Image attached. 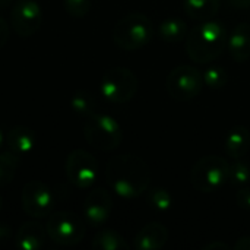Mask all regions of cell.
<instances>
[{"label": "cell", "mask_w": 250, "mask_h": 250, "mask_svg": "<svg viewBox=\"0 0 250 250\" xmlns=\"http://www.w3.org/2000/svg\"><path fill=\"white\" fill-rule=\"evenodd\" d=\"M35 132L22 125L12 127L4 138L7 149L16 154L19 158L32 152V149L35 148Z\"/></svg>", "instance_id": "9a60e30c"}, {"label": "cell", "mask_w": 250, "mask_h": 250, "mask_svg": "<svg viewBox=\"0 0 250 250\" xmlns=\"http://www.w3.org/2000/svg\"><path fill=\"white\" fill-rule=\"evenodd\" d=\"M64 170L67 180L73 186L79 189H88L97 180L98 161L91 152L85 149H75L67 155Z\"/></svg>", "instance_id": "9c48e42d"}, {"label": "cell", "mask_w": 250, "mask_h": 250, "mask_svg": "<svg viewBox=\"0 0 250 250\" xmlns=\"http://www.w3.org/2000/svg\"><path fill=\"white\" fill-rule=\"evenodd\" d=\"M18 163H19V157L12 151L7 149L4 152H0V188L9 185L13 180L16 174Z\"/></svg>", "instance_id": "7402d4cb"}, {"label": "cell", "mask_w": 250, "mask_h": 250, "mask_svg": "<svg viewBox=\"0 0 250 250\" xmlns=\"http://www.w3.org/2000/svg\"><path fill=\"white\" fill-rule=\"evenodd\" d=\"M92 248L98 250H127L130 245L114 230H101L92 239Z\"/></svg>", "instance_id": "ffe728a7"}, {"label": "cell", "mask_w": 250, "mask_h": 250, "mask_svg": "<svg viewBox=\"0 0 250 250\" xmlns=\"http://www.w3.org/2000/svg\"><path fill=\"white\" fill-rule=\"evenodd\" d=\"M1 207H3V198H1V195H0V211H1Z\"/></svg>", "instance_id": "e575fe53"}, {"label": "cell", "mask_w": 250, "mask_h": 250, "mask_svg": "<svg viewBox=\"0 0 250 250\" xmlns=\"http://www.w3.org/2000/svg\"><path fill=\"white\" fill-rule=\"evenodd\" d=\"M155 35L152 21L142 13H130L117 21L113 28L114 44L126 51L141 50L148 45Z\"/></svg>", "instance_id": "3957f363"}, {"label": "cell", "mask_w": 250, "mask_h": 250, "mask_svg": "<svg viewBox=\"0 0 250 250\" xmlns=\"http://www.w3.org/2000/svg\"><path fill=\"white\" fill-rule=\"evenodd\" d=\"M3 142H4V138H3V133H1V130H0V148H1V145H3Z\"/></svg>", "instance_id": "836d02e7"}, {"label": "cell", "mask_w": 250, "mask_h": 250, "mask_svg": "<svg viewBox=\"0 0 250 250\" xmlns=\"http://www.w3.org/2000/svg\"><path fill=\"white\" fill-rule=\"evenodd\" d=\"M9 34H10L9 25H7V22L0 16V50L6 45V42H7V40H9Z\"/></svg>", "instance_id": "83f0119b"}, {"label": "cell", "mask_w": 250, "mask_h": 250, "mask_svg": "<svg viewBox=\"0 0 250 250\" xmlns=\"http://www.w3.org/2000/svg\"><path fill=\"white\" fill-rule=\"evenodd\" d=\"M229 168L230 163L220 155L202 157L192 168V186L201 193L218 192L229 182Z\"/></svg>", "instance_id": "5b68a950"}, {"label": "cell", "mask_w": 250, "mask_h": 250, "mask_svg": "<svg viewBox=\"0 0 250 250\" xmlns=\"http://www.w3.org/2000/svg\"><path fill=\"white\" fill-rule=\"evenodd\" d=\"M229 6L233 9H249L250 0H227Z\"/></svg>", "instance_id": "1f68e13d"}, {"label": "cell", "mask_w": 250, "mask_h": 250, "mask_svg": "<svg viewBox=\"0 0 250 250\" xmlns=\"http://www.w3.org/2000/svg\"><path fill=\"white\" fill-rule=\"evenodd\" d=\"M202 249L204 250H229V249H233V246L227 245L226 242H209V243L204 245V246H202Z\"/></svg>", "instance_id": "f546056e"}, {"label": "cell", "mask_w": 250, "mask_h": 250, "mask_svg": "<svg viewBox=\"0 0 250 250\" xmlns=\"http://www.w3.org/2000/svg\"><path fill=\"white\" fill-rule=\"evenodd\" d=\"M204 83L211 89H221L229 82V73L223 66L209 64L204 72Z\"/></svg>", "instance_id": "603a6c76"}, {"label": "cell", "mask_w": 250, "mask_h": 250, "mask_svg": "<svg viewBox=\"0 0 250 250\" xmlns=\"http://www.w3.org/2000/svg\"><path fill=\"white\" fill-rule=\"evenodd\" d=\"M13 0H0V9H6L12 4Z\"/></svg>", "instance_id": "d6a6232c"}, {"label": "cell", "mask_w": 250, "mask_h": 250, "mask_svg": "<svg viewBox=\"0 0 250 250\" xmlns=\"http://www.w3.org/2000/svg\"><path fill=\"white\" fill-rule=\"evenodd\" d=\"M146 201H148V205L154 211H158V212H166L173 205L170 192L163 188H155V189L149 190L146 193Z\"/></svg>", "instance_id": "cb8c5ba5"}, {"label": "cell", "mask_w": 250, "mask_h": 250, "mask_svg": "<svg viewBox=\"0 0 250 250\" xmlns=\"http://www.w3.org/2000/svg\"><path fill=\"white\" fill-rule=\"evenodd\" d=\"M250 148V130L246 126L233 127L226 138V152L230 158H243Z\"/></svg>", "instance_id": "e0dca14e"}, {"label": "cell", "mask_w": 250, "mask_h": 250, "mask_svg": "<svg viewBox=\"0 0 250 250\" xmlns=\"http://www.w3.org/2000/svg\"><path fill=\"white\" fill-rule=\"evenodd\" d=\"M105 179L119 196L133 199L148 192L151 185V168L141 157L122 154L113 157L107 163Z\"/></svg>", "instance_id": "6da1fadb"}, {"label": "cell", "mask_w": 250, "mask_h": 250, "mask_svg": "<svg viewBox=\"0 0 250 250\" xmlns=\"http://www.w3.org/2000/svg\"><path fill=\"white\" fill-rule=\"evenodd\" d=\"M236 201H237V205H239L243 211L250 212V186H245V188H242V189L237 192Z\"/></svg>", "instance_id": "4316f807"}, {"label": "cell", "mask_w": 250, "mask_h": 250, "mask_svg": "<svg viewBox=\"0 0 250 250\" xmlns=\"http://www.w3.org/2000/svg\"><path fill=\"white\" fill-rule=\"evenodd\" d=\"M204 75L192 64H180L167 76V91L177 101H190L196 98L204 88Z\"/></svg>", "instance_id": "ba28073f"}, {"label": "cell", "mask_w": 250, "mask_h": 250, "mask_svg": "<svg viewBox=\"0 0 250 250\" xmlns=\"http://www.w3.org/2000/svg\"><path fill=\"white\" fill-rule=\"evenodd\" d=\"M186 34H188L186 22L176 16L164 19L158 26V35L166 42H179L185 40Z\"/></svg>", "instance_id": "d6986e66"}, {"label": "cell", "mask_w": 250, "mask_h": 250, "mask_svg": "<svg viewBox=\"0 0 250 250\" xmlns=\"http://www.w3.org/2000/svg\"><path fill=\"white\" fill-rule=\"evenodd\" d=\"M221 6V0H183L185 13L193 21H209L212 19Z\"/></svg>", "instance_id": "ac0fdd59"}, {"label": "cell", "mask_w": 250, "mask_h": 250, "mask_svg": "<svg viewBox=\"0 0 250 250\" xmlns=\"http://www.w3.org/2000/svg\"><path fill=\"white\" fill-rule=\"evenodd\" d=\"M83 136L92 148L103 152H110L119 148L122 144L123 130L114 117L94 113L92 116L86 117L83 125Z\"/></svg>", "instance_id": "277c9868"}, {"label": "cell", "mask_w": 250, "mask_h": 250, "mask_svg": "<svg viewBox=\"0 0 250 250\" xmlns=\"http://www.w3.org/2000/svg\"><path fill=\"white\" fill-rule=\"evenodd\" d=\"M10 23L19 37L34 35L42 23V10L34 0H18L12 6Z\"/></svg>", "instance_id": "8fae6325"}, {"label": "cell", "mask_w": 250, "mask_h": 250, "mask_svg": "<svg viewBox=\"0 0 250 250\" xmlns=\"http://www.w3.org/2000/svg\"><path fill=\"white\" fill-rule=\"evenodd\" d=\"M64 10L73 18H83L92 7V0H63Z\"/></svg>", "instance_id": "484cf974"}, {"label": "cell", "mask_w": 250, "mask_h": 250, "mask_svg": "<svg viewBox=\"0 0 250 250\" xmlns=\"http://www.w3.org/2000/svg\"><path fill=\"white\" fill-rule=\"evenodd\" d=\"M12 239V229L6 223H0V246L6 245Z\"/></svg>", "instance_id": "f1b7e54d"}, {"label": "cell", "mask_w": 250, "mask_h": 250, "mask_svg": "<svg viewBox=\"0 0 250 250\" xmlns=\"http://www.w3.org/2000/svg\"><path fill=\"white\" fill-rule=\"evenodd\" d=\"M227 50L230 56L243 63L250 59V23L242 22L234 26V29L229 34Z\"/></svg>", "instance_id": "2e32d148"}, {"label": "cell", "mask_w": 250, "mask_h": 250, "mask_svg": "<svg viewBox=\"0 0 250 250\" xmlns=\"http://www.w3.org/2000/svg\"><path fill=\"white\" fill-rule=\"evenodd\" d=\"M70 107L76 114L83 116V117H89L94 113H97V100L89 91L79 89L72 95Z\"/></svg>", "instance_id": "44dd1931"}, {"label": "cell", "mask_w": 250, "mask_h": 250, "mask_svg": "<svg viewBox=\"0 0 250 250\" xmlns=\"http://www.w3.org/2000/svg\"><path fill=\"white\" fill-rule=\"evenodd\" d=\"M250 180V164L242 158L234 160L229 168V182L234 186H243Z\"/></svg>", "instance_id": "d4e9b609"}, {"label": "cell", "mask_w": 250, "mask_h": 250, "mask_svg": "<svg viewBox=\"0 0 250 250\" xmlns=\"http://www.w3.org/2000/svg\"><path fill=\"white\" fill-rule=\"evenodd\" d=\"M22 208L25 214L37 220L50 217L54 209V196L50 188L40 180L28 182L22 190Z\"/></svg>", "instance_id": "30bf717a"}, {"label": "cell", "mask_w": 250, "mask_h": 250, "mask_svg": "<svg viewBox=\"0 0 250 250\" xmlns=\"http://www.w3.org/2000/svg\"><path fill=\"white\" fill-rule=\"evenodd\" d=\"M113 209V199L105 189H94L88 193L83 204V215L89 226H103Z\"/></svg>", "instance_id": "7c38bea8"}, {"label": "cell", "mask_w": 250, "mask_h": 250, "mask_svg": "<svg viewBox=\"0 0 250 250\" xmlns=\"http://www.w3.org/2000/svg\"><path fill=\"white\" fill-rule=\"evenodd\" d=\"M229 32L217 21H204L196 25L186 38V53L195 62L208 64L218 59L227 48Z\"/></svg>", "instance_id": "7a4b0ae2"}, {"label": "cell", "mask_w": 250, "mask_h": 250, "mask_svg": "<svg viewBox=\"0 0 250 250\" xmlns=\"http://www.w3.org/2000/svg\"><path fill=\"white\" fill-rule=\"evenodd\" d=\"M168 242V230L163 223L145 224L136 234L133 246L138 250H160Z\"/></svg>", "instance_id": "4fadbf2b"}, {"label": "cell", "mask_w": 250, "mask_h": 250, "mask_svg": "<svg viewBox=\"0 0 250 250\" xmlns=\"http://www.w3.org/2000/svg\"><path fill=\"white\" fill-rule=\"evenodd\" d=\"M47 234L54 243L62 246H75L81 243L86 234V226L83 220L69 211H59L48 217Z\"/></svg>", "instance_id": "52a82bcc"}, {"label": "cell", "mask_w": 250, "mask_h": 250, "mask_svg": "<svg viewBox=\"0 0 250 250\" xmlns=\"http://www.w3.org/2000/svg\"><path fill=\"white\" fill-rule=\"evenodd\" d=\"M139 81L135 72L126 67H111L101 79V95L114 104L129 103L138 92Z\"/></svg>", "instance_id": "8992f818"}, {"label": "cell", "mask_w": 250, "mask_h": 250, "mask_svg": "<svg viewBox=\"0 0 250 250\" xmlns=\"http://www.w3.org/2000/svg\"><path fill=\"white\" fill-rule=\"evenodd\" d=\"M234 250H250V237H240L234 245H233Z\"/></svg>", "instance_id": "4dcf8cb0"}, {"label": "cell", "mask_w": 250, "mask_h": 250, "mask_svg": "<svg viewBox=\"0 0 250 250\" xmlns=\"http://www.w3.org/2000/svg\"><path fill=\"white\" fill-rule=\"evenodd\" d=\"M47 229L35 221L23 223L15 236V245L21 250H40L45 246L47 242Z\"/></svg>", "instance_id": "5bb4252c"}]
</instances>
